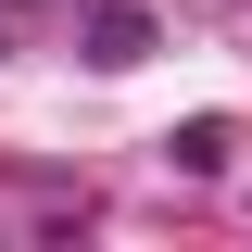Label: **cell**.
<instances>
[{"label": "cell", "mask_w": 252, "mask_h": 252, "mask_svg": "<svg viewBox=\"0 0 252 252\" xmlns=\"http://www.w3.org/2000/svg\"><path fill=\"white\" fill-rule=\"evenodd\" d=\"M152 51V13L139 0H89V63H139Z\"/></svg>", "instance_id": "6da1fadb"}]
</instances>
